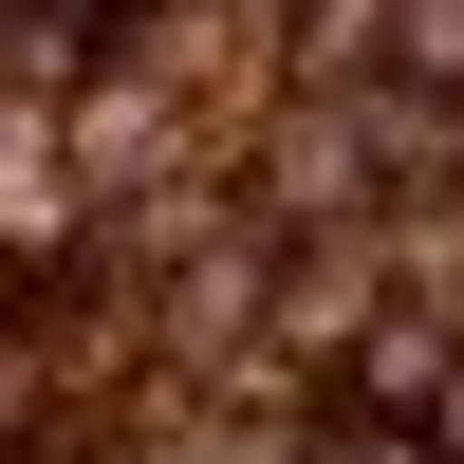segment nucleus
<instances>
[{
  "instance_id": "nucleus-3",
  "label": "nucleus",
  "mask_w": 464,
  "mask_h": 464,
  "mask_svg": "<svg viewBox=\"0 0 464 464\" xmlns=\"http://www.w3.org/2000/svg\"><path fill=\"white\" fill-rule=\"evenodd\" d=\"M74 19H130V0H74Z\"/></svg>"
},
{
  "instance_id": "nucleus-2",
  "label": "nucleus",
  "mask_w": 464,
  "mask_h": 464,
  "mask_svg": "<svg viewBox=\"0 0 464 464\" xmlns=\"http://www.w3.org/2000/svg\"><path fill=\"white\" fill-rule=\"evenodd\" d=\"M316 464H446V446H409V428H391V409H353V428H334Z\"/></svg>"
},
{
  "instance_id": "nucleus-1",
  "label": "nucleus",
  "mask_w": 464,
  "mask_h": 464,
  "mask_svg": "<svg viewBox=\"0 0 464 464\" xmlns=\"http://www.w3.org/2000/svg\"><path fill=\"white\" fill-rule=\"evenodd\" d=\"M260 297H279V353L334 372V353L372 334V242H279V279H260Z\"/></svg>"
}]
</instances>
